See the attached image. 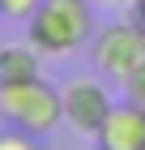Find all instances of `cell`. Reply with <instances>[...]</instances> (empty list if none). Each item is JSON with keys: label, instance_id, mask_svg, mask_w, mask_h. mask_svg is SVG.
Wrapping results in <instances>:
<instances>
[{"label": "cell", "instance_id": "12", "mask_svg": "<svg viewBox=\"0 0 145 150\" xmlns=\"http://www.w3.org/2000/svg\"><path fill=\"white\" fill-rule=\"evenodd\" d=\"M0 125H4V112H0Z\"/></svg>", "mask_w": 145, "mask_h": 150}, {"label": "cell", "instance_id": "8", "mask_svg": "<svg viewBox=\"0 0 145 150\" xmlns=\"http://www.w3.org/2000/svg\"><path fill=\"white\" fill-rule=\"evenodd\" d=\"M39 4H43V0H0V17H13V22H30Z\"/></svg>", "mask_w": 145, "mask_h": 150}, {"label": "cell", "instance_id": "7", "mask_svg": "<svg viewBox=\"0 0 145 150\" xmlns=\"http://www.w3.org/2000/svg\"><path fill=\"white\" fill-rule=\"evenodd\" d=\"M0 150H39V137L26 129H0Z\"/></svg>", "mask_w": 145, "mask_h": 150}, {"label": "cell", "instance_id": "9", "mask_svg": "<svg viewBox=\"0 0 145 150\" xmlns=\"http://www.w3.org/2000/svg\"><path fill=\"white\" fill-rule=\"evenodd\" d=\"M124 94H128L137 107H145V64H141V69H132L128 77H124Z\"/></svg>", "mask_w": 145, "mask_h": 150}, {"label": "cell", "instance_id": "11", "mask_svg": "<svg viewBox=\"0 0 145 150\" xmlns=\"http://www.w3.org/2000/svg\"><path fill=\"white\" fill-rule=\"evenodd\" d=\"M132 17H137V22L145 26V0H137V4H132Z\"/></svg>", "mask_w": 145, "mask_h": 150}, {"label": "cell", "instance_id": "6", "mask_svg": "<svg viewBox=\"0 0 145 150\" xmlns=\"http://www.w3.org/2000/svg\"><path fill=\"white\" fill-rule=\"evenodd\" d=\"M43 77V52L26 39V43H4L0 47V81H26Z\"/></svg>", "mask_w": 145, "mask_h": 150}, {"label": "cell", "instance_id": "5", "mask_svg": "<svg viewBox=\"0 0 145 150\" xmlns=\"http://www.w3.org/2000/svg\"><path fill=\"white\" fill-rule=\"evenodd\" d=\"M94 150H145V107H137L132 99L111 103L94 133Z\"/></svg>", "mask_w": 145, "mask_h": 150}, {"label": "cell", "instance_id": "4", "mask_svg": "<svg viewBox=\"0 0 145 150\" xmlns=\"http://www.w3.org/2000/svg\"><path fill=\"white\" fill-rule=\"evenodd\" d=\"M60 99H64V120L85 137H94L98 125L107 120V112H111V94L98 77H73L60 90Z\"/></svg>", "mask_w": 145, "mask_h": 150}, {"label": "cell", "instance_id": "2", "mask_svg": "<svg viewBox=\"0 0 145 150\" xmlns=\"http://www.w3.org/2000/svg\"><path fill=\"white\" fill-rule=\"evenodd\" d=\"M0 112H4V125L26 129L34 137H47L64 120V99L47 77L0 81Z\"/></svg>", "mask_w": 145, "mask_h": 150}, {"label": "cell", "instance_id": "10", "mask_svg": "<svg viewBox=\"0 0 145 150\" xmlns=\"http://www.w3.org/2000/svg\"><path fill=\"white\" fill-rule=\"evenodd\" d=\"M94 4H107V9H132L137 0H94Z\"/></svg>", "mask_w": 145, "mask_h": 150}, {"label": "cell", "instance_id": "3", "mask_svg": "<svg viewBox=\"0 0 145 150\" xmlns=\"http://www.w3.org/2000/svg\"><path fill=\"white\" fill-rule=\"evenodd\" d=\"M90 56H94V69L107 73V77L124 81L132 69L145 64V26L137 17H124V22H111L102 26L94 47H90Z\"/></svg>", "mask_w": 145, "mask_h": 150}, {"label": "cell", "instance_id": "1", "mask_svg": "<svg viewBox=\"0 0 145 150\" xmlns=\"http://www.w3.org/2000/svg\"><path fill=\"white\" fill-rule=\"evenodd\" d=\"M26 30H30L26 39L47 60H64L94 35V13L85 0H43L34 17L26 22Z\"/></svg>", "mask_w": 145, "mask_h": 150}]
</instances>
